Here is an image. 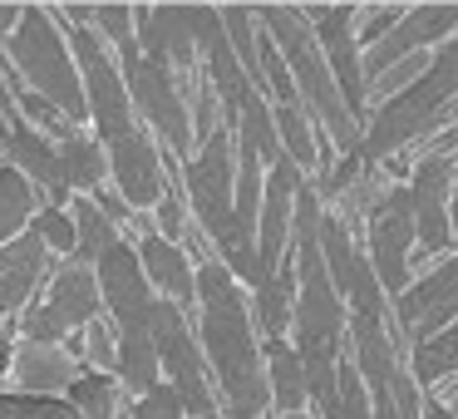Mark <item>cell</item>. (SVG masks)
Wrapping results in <instances>:
<instances>
[{
	"label": "cell",
	"instance_id": "26",
	"mask_svg": "<svg viewBox=\"0 0 458 419\" xmlns=\"http://www.w3.org/2000/svg\"><path fill=\"white\" fill-rule=\"evenodd\" d=\"M15 119H21V109H15V94H11V84H5V74H0V149H5V139H11Z\"/></svg>",
	"mask_w": 458,
	"mask_h": 419
},
{
	"label": "cell",
	"instance_id": "30",
	"mask_svg": "<svg viewBox=\"0 0 458 419\" xmlns=\"http://www.w3.org/2000/svg\"><path fill=\"white\" fill-rule=\"evenodd\" d=\"M0 326H5V311H0Z\"/></svg>",
	"mask_w": 458,
	"mask_h": 419
},
{
	"label": "cell",
	"instance_id": "8",
	"mask_svg": "<svg viewBox=\"0 0 458 419\" xmlns=\"http://www.w3.org/2000/svg\"><path fill=\"white\" fill-rule=\"evenodd\" d=\"M94 277H99V296H104V311H109L114 330H148L153 286L143 277V261H139L129 237H114L94 257Z\"/></svg>",
	"mask_w": 458,
	"mask_h": 419
},
{
	"label": "cell",
	"instance_id": "12",
	"mask_svg": "<svg viewBox=\"0 0 458 419\" xmlns=\"http://www.w3.org/2000/svg\"><path fill=\"white\" fill-rule=\"evenodd\" d=\"M133 252H139L143 261V277H148L153 296L173 301V306L192 311L198 316V267H192L188 247H178V242H168L158 227H143L133 232Z\"/></svg>",
	"mask_w": 458,
	"mask_h": 419
},
{
	"label": "cell",
	"instance_id": "17",
	"mask_svg": "<svg viewBox=\"0 0 458 419\" xmlns=\"http://www.w3.org/2000/svg\"><path fill=\"white\" fill-rule=\"evenodd\" d=\"M55 153H60V173L70 192H94L109 183V158H104V143L94 133H64V139H55Z\"/></svg>",
	"mask_w": 458,
	"mask_h": 419
},
{
	"label": "cell",
	"instance_id": "6",
	"mask_svg": "<svg viewBox=\"0 0 458 419\" xmlns=\"http://www.w3.org/2000/svg\"><path fill=\"white\" fill-rule=\"evenodd\" d=\"M365 257L375 267L385 296H399L409 286V257H414V202H409V183L385 188L379 202L369 208Z\"/></svg>",
	"mask_w": 458,
	"mask_h": 419
},
{
	"label": "cell",
	"instance_id": "25",
	"mask_svg": "<svg viewBox=\"0 0 458 419\" xmlns=\"http://www.w3.org/2000/svg\"><path fill=\"white\" fill-rule=\"evenodd\" d=\"M114 360H119V330H114L109 316H94L84 326V365L114 370Z\"/></svg>",
	"mask_w": 458,
	"mask_h": 419
},
{
	"label": "cell",
	"instance_id": "15",
	"mask_svg": "<svg viewBox=\"0 0 458 419\" xmlns=\"http://www.w3.org/2000/svg\"><path fill=\"white\" fill-rule=\"evenodd\" d=\"M5 163H15V168L30 178V188H35V198L40 202H70L74 192H70V183H64V173H60V153H55V139H45L40 129H30L25 119H15L11 124V139H5Z\"/></svg>",
	"mask_w": 458,
	"mask_h": 419
},
{
	"label": "cell",
	"instance_id": "27",
	"mask_svg": "<svg viewBox=\"0 0 458 419\" xmlns=\"http://www.w3.org/2000/svg\"><path fill=\"white\" fill-rule=\"evenodd\" d=\"M15 340H21V330H15V321L5 316V326H0V380H11V360H15Z\"/></svg>",
	"mask_w": 458,
	"mask_h": 419
},
{
	"label": "cell",
	"instance_id": "21",
	"mask_svg": "<svg viewBox=\"0 0 458 419\" xmlns=\"http://www.w3.org/2000/svg\"><path fill=\"white\" fill-rule=\"evenodd\" d=\"M64 208H70V218H74V242H80V247H74V257L94 267V257H99V252L109 247L114 237H123V232L114 227V222L99 212V202L84 198V192H74V198L64 202Z\"/></svg>",
	"mask_w": 458,
	"mask_h": 419
},
{
	"label": "cell",
	"instance_id": "28",
	"mask_svg": "<svg viewBox=\"0 0 458 419\" xmlns=\"http://www.w3.org/2000/svg\"><path fill=\"white\" fill-rule=\"evenodd\" d=\"M15 21H21V5H5V0H0V50H5V40H11Z\"/></svg>",
	"mask_w": 458,
	"mask_h": 419
},
{
	"label": "cell",
	"instance_id": "24",
	"mask_svg": "<svg viewBox=\"0 0 458 419\" xmlns=\"http://www.w3.org/2000/svg\"><path fill=\"white\" fill-rule=\"evenodd\" d=\"M123 419H188V409H182L178 389H173L168 380H158L153 389H143V395H133V399H129Z\"/></svg>",
	"mask_w": 458,
	"mask_h": 419
},
{
	"label": "cell",
	"instance_id": "13",
	"mask_svg": "<svg viewBox=\"0 0 458 419\" xmlns=\"http://www.w3.org/2000/svg\"><path fill=\"white\" fill-rule=\"evenodd\" d=\"M50 271H55V252L40 242V232L25 227L21 237H11L0 247V311L5 316H21L40 296Z\"/></svg>",
	"mask_w": 458,
	"mask_h": 419
},
{
	"label": "cell",
	"instance_id": "3",
	"mask_svg": "<svg viewBox=\"0 0 458 419\" xmlns=\"http://www.w3.org/2000/svg\"><path fill=\"white\" fill-rule=\"evenodd\" d=\"M5 60L21 74V84H30L35 94L64 109L74 124H89V104H84V84H80V64L70 55L55 11L45 5H21V21H15L11 40H5Z\"/></svg>",
	"mask_w": 458,
	"mask_h": 419
},
{
	"label": "cell",
	"instance_id": "5",
	"mask_svg": "<svg viewBox=\"0 0 458 419\" xmlns=\"http://www.w3.org/2000/svg\"><path fill=\"white\" fill-rule=\"evenodd\" d=\"M94 316H104V296H99L94 267L80 257H55V271L40 286V296L11 321H15V330L30 336V340H64V336H74V330H84Z\"/></svg>",
	"mask_w": 458,
	"mask_h": 419
},
{
	"label": "cell",
	"instance_id": "10",
	"mask_svg": "<svg viewBox=\"0 0 458 419\" xmlns=\"http://www.w3.org/2000/svg\"><path fill=\"white\" fill-rule=\"evenodd\" d=\"M316 45L330 64V80H335L340 99H345L350 119L365 124V64H360V40H355V5H320L306 15Z\"/></svg>",
	"mask_w": 458,
	"mask_h": 419
},
{
	"label": "cell",
	"instance_id": "22",
	"mask_svg": "<svg viewBox=\"0 0 458 419\" xmlns=\"http://www.w3.org/2000/svg\"><path fill=\"white\" fill-rule=\"evenodd\" d=\"M30 227L40 232V242L55 252V257H74V218H70V208L64 202H40L35 208V218H30Z\"/></svg>",
	"mask_w": 458,
	"mask_h": 419
},
{
	"label": "cell",
	"instance_id": "20",
	"mask_svg": "<svg viewBox=\"0 0 458 419\" xmlns=\"http://www.w3.org/2000/svg\"><path fill=\"white\" fill-rule=\"evenodd\" d=\"M35 188H30V178H25L15 163H0V247L11 237H21L25 227H30V218H35Z\"/></svg>",
	"mask_w": 458,
	"mask_h": 419
},
{
	"label": "cell",
	"instance_id": "14",
	"mask_svg": "<svg viewBox=\"0 0 458 419\" xmlns=\"http://www.w3.org/2000/svg\"><path fill=\"white\" fill-rule=\"evenodd\" d=\"M84 370V360L74 355L64 340H15V360H11V380L21 395H64L74 375Z\"/></svg>",
	"mask_w": 458,
	"mask_h": 419
},
{
	"label": "cell",
	"instance_id": "1",
	"mask_svg": "<svg viewBox=\"0 0 458 419\" xmlns=\"http://www.w3.org/2000/svg\"><path fill=\"white\" fill-rule=\"evenodd\" d=\"M198 340L208 355L217 405L227 419H261L267 415V360H261L251 301L217 257L198 261Z\"/></svg>",
	"mask_w": 458,
	"mask_h": 419
},
{
	"label": "cell",
	"instance_id": "19",
	"mask_svg": "<svg viewBox=\"0 0 458 419\" xmlns=\"http://www.w3.org/2000/svg\"><path fill=\"white\" fill-rule=\"evenodd\" d=\"M114 380L123 385V395H143L163 380V365H158V350H153V336L148 330H119V360H114Z\"/></svg>",
	"mask_w": 458,
	"mask_h": 419
},
{
	"label": "cell",
	"instance_id": "4",
	"mask_svg": "<svg viewBox=\"0 0 458 419\" xmlns=\"http://www.w3.org/2000/svg\"><path fill=\"white\" fill-rule=\"evenodd\" d=\"M148 336H153V350H158L163 380L178 389L188 419H217L222 415L217 385H212V370H208V355H202V340H198V321H192V311H182V306H173V301L153 296Z\"/></svg>",
	"mask_w": 458,
	"mask_h": 419
},
{
	"label": "cell",
	"instance_id": "16",
	"mask_svg": "<svg viewBox=\"0 0 458 419\" xmlns=\"http://www.w3.org/2000/svg\"><path fill=\"white\" fill-rule=\"evenodd\" d=\"M261 360H267V389H271V405L281 415H296L306 409L310 389H306V365H301L296 346L286 336H267L261 340Z\"/></svg>",
	"mask_w": 458,
	"mask_h": 419
},
{
	"label": "cell",
	"instance_id": "9",
	"mask_svg": "<svg viewBox=\"0 0 458 419\" xmlns=\"http://www.w3.org/2000/svg\"><path fill=\"white\" fill-rule=\"evenodd\" d=\"M133 40L148 60L168 64L178 74V84L198 70V5L182 0H163V5H133Z\"/></svg>",
	"mask_w": 458,
	"mask_h": 419
},
{
	"label": "cell",
	"instance_id": "23",
	"mask_svg": "<svg viewBox=\"0 0 458 419\" xmlns=\"http://www.w3.org/2000/svg\"><path fill=\"white\" fill-rule=\"evenodd\" d=\"M80 21L94 25L109 45H129L133 40V5H119V0H89V5L80 11Z\"/></svg>",
	"mask_w": 458,
	"mask_h": 419
},
{
	"label": "cell",
	"instance_id": "18",
	"mask_svg": "<svg viewBox=\"0 0 458 419\" xmlns=\"http://www.w3.org/2000/svg\"><path fill=\"white\" fill-rule=\"evenodd\" d=\"M64 399L74 405V415H84V419H123V385L114 380V370H94V365H84L80 375L64 385Z\"/></svg>",
	"mask_w": 458,
	"mask_h": 419
},
{
	"label": "cell",
	"instance_id": "7",
	"mask_svg": "<svg viewBox=\"0 0 458 419\" xmlns=\"http://www.w3.org/2000/svg\"><path fill=\"white\" fill-rule=\"evenodd\" d=\"M104 158H109V178L119 188V198L133 212H153V202L163 198V183H168V153L153 139L148 124H133L129 133L104 143Z\"/></svg>",
	"mask_w": 458,
	"mask_h": 419
},
{
	"label": "cell",
	"instance_id": "2",
	"mask_svg": "<svg viewBox=\"0 0 458 419\" xmlns=\"http://www.w3.org/2000/svg\"><path fill=\"white\" fill-rule=\"evenodd\" d=\"M257 21L267 25V35L276 40V50H281V60H286L291 84H296L306 114H310V119H316L345 153L360 149V124L350 119L345 99H340L335 80H330V64H326V55H320V45H316L310 21H306V15H296V11H281V5L257 11Z\"/></svg>",
	"mask_w": 458,
	"mask_h": 419
},
{
	"label": "cell",
	"instance_id": "11",
	"mask_svg": "<svg viewBox=\"0 0 458 419\" xmlns=\"http://www.w3.org/2000/svg\"><path fill=\"white\" fill-rule=\"evenodd\" d=\"M454 158L448 153H428L419 158L414 178H409V202H414V242L424 257L454 247V222H448V202H454Z\"/></svg>",
	"mask_w": 458,
	"mask_h": 419
},
{
	"label": "cell",
	"instance_id": "29",
	"mask_svg": "<svg viewBox=\"0 0 458 419\" xmlns=\"http://www.w3.org/2000/svg\"><path fill=\"white\" fill-rule=\"evenodd\" d=\"M281 419H310V415H301V409H296V415H281Z\"/></svg>",
	"mask_w": 458,
	"mask_h": 419
}]
</instances>
